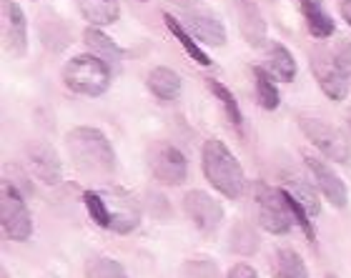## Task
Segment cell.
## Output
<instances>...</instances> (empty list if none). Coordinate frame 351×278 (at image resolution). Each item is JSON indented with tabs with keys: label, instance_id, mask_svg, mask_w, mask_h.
I'll return each instance as SVG.
<instances>
[{
	"label": "cell",
	"instance_id": "obj_26",
	"mask_svg": "<svg viewBox=\"0 0 351 278\" xmlns=\"http://www.w3.org/2000/svg\"><path fill=\"white\" fill-rule=\"evenodd\" d=\"M86 278H128V273L113 258L95 256L86 261Z\"/></svg>",
	"mask_w": 351,
	"mask_h": 278
},
{
	"label": "cell",
	"instance_id": "obj_6",
	"mask_svg": "<svg viewBox=\"0 0 351 278\" xmlns=\"http://www.w3.org/2000/svg\"><path fill=\"white\" fill-rule=\"evenodd\" d=\"M106 208V228L125 236L136 231L141 223V205L133 198V193L123 188H103L98 190Z\"/></svg>",
	"mask_w": 351,
	"mask_h": 278
},
{
	"label": "cell",
	"instance_id": "obj_14",
	"mask_svg": "<svg viewBox=\"0 0 351 278\" xmlns=\"http://www.w3.org/2000/svg\"><path fill=\"white\" fill-rule=\"evenodd\" d=\"M28 163H30V170H33L43 184H48V186L60 184L63 170H60L58 155H56V151H53L51 146L33 143V146L28 148Z\"/></svg>",
	"mask_w": 351,
	"mask_h": 278
},
{
	"label": "cell",
	"instance_id": "obj_32",
	"mask_svg": "<svg viewBox=\"0 0 351 278\" xmlns=\"http://www.w3.org/2000/svg\"><path fill=\"white\" fill-rule=\"evenodd\" d=\"M171 3H176V5L186 8V5H191V3H193V0H171Z\"/></svg>",
	"mask_w": 351,
	"mask_h": 278
},
{
	"label": "cell",
	"instance_id": "obj_27",
	"mask_svg": "<svg viewBox=\"0 0 351 278\" xmlns=\"http://www.w3.org/2000/svg\"><path fill=\"white\" fill-rule=\"evenodd\" d=\"M231 249L241 256H251L258 249V236L249 223H236L231 228Z\"/></svg>",
	"mask_w": 351,
	"mask_h": 278
},
{
	"label": "cell",
	"instance_id": "obj_30",
	"mask_svg": "<svg viewBox=\"0 0 351 278\" xmlns=\"http://www.w3.org/2000/svg\"><path fill=\"white\" fill-rule=\"evenodd\" d=\"M226 278H258V273L254 271L249 264H236L234 268L226 273Z\"/></svg>",
	"mask_w": 351,
	"mask_h": 278
},
{
	"label": "cell",
	"instance_id": "obj_33",
	"mask_svg": "<svg viewBox=\"0 0 351 278\" xmlns=\"http://www.w3.org/2000/svg\"><path fill=\"white\" fill-rule=\"evenodd\" d=\"M346 125H349V133H351V108H349V113H346Z\"/></svg>",
	"mask_w": 351,
	"mask_h": 278
},
{
	"label": "cell",
	"instance_id": "obj_1",
	"mask_svg": "<svg viewBox=\"0 0 351 278\" xmlns=\"http://www.w3.org/2000/svg\"><path fill=\"white\" fill-rule=\"evenodd\" d=\"M68 155L73 158L75 168L93 176H108L116 168V151L106 138V133L90 125H78L66 136Z\"/></svg>",
	"mask_w": 351,
	"mask_h": 278
},
{
	"label": "cell",
	"instance_id": "obj_21",
	"mask_svg": "<svg viewBox=\"0 0 351 278\" xmlns=\"http://www.w3.org/2000/svg\"><path fill=\"white\" fill-rule=\"evenodd\" d=\"M163 21H166V28H169L171 33H173V38L178 40V45H181L183 53H186L189 58H193L198 63V66H204V68L211 66V58H208V55H206V53L201 51V48H198V43L193 40V36H191L189 30L183 28L181 23L176 21L173 15H171V13H163Z\"/></svg>",
	"mask_w": 351,
	"mask_h": 278
},
{
	"label": "cell",
	"instance_id": "obj_17",
	"mask_svg": "<svg viewBox=\"0 0 351 278\" xmlns=\"http://www.w3.org/2000/svg\"><path fill=\"white\" fill-rule=\"evenodd\" d=\"M146 86L158 101L169 103V101H176V98L181 95V75L176 73V71H171V68L158 66L148 73Z\"/></svg>",
	"mask_w": 351,
	"mask_h": 278
},
{
	"label": "cell",
	"instance_id": "obj_5",
	"mask_svg": "<svg viewBox=\"0 0 351 278\" xmlns=\"http://www.w3.org/2000/svg\"><path fill=\"white\" fill-rule=\"evenodd\" d=\"M299 128L329 161L349 163L351 146L339 128H334V125L322 121V118H311V116H299Z\"/></svg>",
	"mask_w": 351,
	"mask_h": 278
},
{
	"label": "cell",
	"instance_id": "obj_11",
	"mask_svg": "<svg viewBox=\"0 0 351 278\" xmlns=\"http://www.w3.org/2000/svg\"><path fill=\"white\" fill-rule=\"evenodd\" d=\"M3 45L13 58H23L28 53V21L23 8L15 0H3Z\"/></svg>",
	"mask_w": 351,
	"mask_h": 278
},
{
	"label": "cell",
	"instance_id": "obj_15",
	"mask_svg": "<svg viewBox=\"0 0 351 278\" xmlns=\"http://www.w3.org/2000/svg\"><path fill=\"white\" fill-rule=\"evenodd\" d=\"M83 43H86V48L93 55H98L101 60H106L110 68H121V60H123V51L118 48L113 40H110L106 33H103L101 28H86V33H83Z\"/></svg>",
	"mask_w": 351,
	"mask_h": 278
},
{
	"label": "cell",
	"instance_id": "obj_4",
	"mask_svg": "<svg viewBox=\"0 0 351 278\" xmlns=\"http://www.w3.org/2000/svg\"><path fill=\"white\" fill-rule=\"evenodd\" d=\"M254 201H256V216L258 223H261L269 233L274 236H284L291 231V226L296 223L291 213V205H289V198H286L284 188H276V186H269L258 181L254 186Z\"/></svg>",
	"mask_w": 351,
	"mask_h": 278
},
{
	"label": "cell",
	"instance_id": "obj_10",
	"mask_svg": "<svg viewBox=\"0 0 351 278\" xmlns=\"http://www.w3.org/2000/svg\"><path fill=\"white\" fill-rule=\"evenodd\" d=\"M183 211L201 233H213L223 220V205L206 190H189L183 196Z\"/></svg>",
	"mask_w": 351,
	"mask_h": 278
},
{
	"label": "cell",
	"instance_id": "obj_20",
	"mask_svg": "<svg viewBox=\"0 0 351 278\" xmlns=\"http://www.w3.org/2000/svg\"><path fill=\"white\" fill-rule=\"evenodd\" d=\"M266 58H269L271 73L276 75L278 81H293L296 78V60L289 53V48H284L281 43H269L266 45Z\"/></svg>",
	"mask_w": 351,
	"mask_h": 278
},
{
	"label": "cell",
	"instance_id": "obj_23",
	"mask_svg": "<svg viewBox=\"0 0 351 278\" xmlns=\"http://www.w3.org/2000/svg\"><path fill=\"white\" fill-rule=\"evenodd\" d=\"M206 88L211 90L213 98L221 103V108H223V113H226L228 121H231L236 128H241V125H243V113H241V108H239L236 95L231 93V90H228L221 81H216V78H206Z\"/></svg>",
	"mask_w": 351,
	"mask_h": 278
},
{
	"label": "cell",
	"instance_id": "obj_9",
	"mask_svg": "<svg viewBox=\"0 0 351 278\" xmlns=\"http://www.w3.org/2000/svg\"><path fill=\"white\" fill-rule=\"evenodd\" d=\"M311 73H314L319 88L329 95L331 101H344L349 95V75L339 66L334 53L324 51V48L311 53Z\"/></svg>",
	"mask_w": 351,
	"mask_h": 278
},
{
	"label": "cell",
	"instance_id": "obj_28",
	"mask_svg": "<svg viewBox=\"0 0 351 278\" xmlns=\"http://www.w3.org/2000/svg\"><path fill=\"white\" fill-rule=\"evenodd\" d=\"M178 278H219V266L206 256L189 258L178 268Z\"/></svg>",
	"mask_w": 351,
	"mask_h": 278
},
{
	"label": "cell",
	"instance_id": "obj_24",
	"mask_svg": "<svg viewBox=\"0 0 351 278\" xmlns=\"http://www.w3.org/2000/svg\"><path fill=\"white\" fill-rule=\"evenodd\" d=\"M254 83H256V98L261 103L263 110H276L281 98H278V88L274 83V75L263 68H254Z\"/></svg>",
	"mask_w": 351,
	"mask_h": 278
},
{
	"label": "cell",
	"instance_id": "obj_7",
	"mask_svg": "<svg viewBox=\"0 0 351 278\" xmlns=\"http://www.w3.org/2000/svg\"><path fill=\"white\" fill-rule=\"evenodd\" d=\"M0 223L10 241L23 243L33 236V216L18 188L10 184L3 186V196H0Z\"/></svg>",
	"mask_w": 351,
	"mask_h": 278
},
{
	"label": "cell",
	"instance_id": "obj_19",
	"mask_svg": "<svg viewBox=\"0 0 351 278\" xmlns=\"http://www.w3.org/2000/svg\"><path fill=\"white\" fill-rule=\"evenodd\" d=\"M239 25H241V33L246 38V43L251 45H261L266 40V23H263L258 8L251 3V0H239Z\"/></svg>",
	"mask_w": 351,
	"mask_h": 278
},
{
	"label": "cell",
	"instance_id": "obj_18",
	"mask_svg": "<svg viewBox=\"0 0 351 278\" xmlns=\"http://www.w3.org/2000/svg\"><path fill=\"white\" fill-rule=\"evenodd\" d=\"M78 10H81L83 21H88L93 28L110 25L121 15L118 0H78Z\"/></svg>",
	"mask_w": 351,
	"mask_h": 278
},
{
	"label": "cell",
	"instance_id": "obj_13",
	"mask_svg": "<svg viewBox=\"0 0 351 278\" xmlns=\"http://www.w3.org/2000/svg\"><path fill=\"white\" fill-rule=\"evenodd\" d=\"M183 23H186L191 36L201 40V43L216 45V48L226 43V28H223V23L216 15L206 13V10H193V13L183 15Z\"/></svg>",
	"mask_w": 351,
	"mask_h": 278
},
{
	"label": "cell",
	"instance_id": "obj_12",
	"mask_svg": "<svg viewBox=\"0 0 351 278\" xmlns=\"http://www.w3.org/2000/svg\"><path fill=\"white\" fill-rule=\"evenodd\" d=\"M304 161H306L308 170H311V176H314V184L316 188L322 190L324 196H326V201H329L331 205H337V208H344L346 201H349V190H346L344 181L334 173V170L326 166L324 161H319V158H314V155H304Z\"/></svg>",
	"mask_w": 351,
	"mask_h": 278
},
{
	"label": "cell",
	"instance_id": "obj_3",
	"mask_svg": "<svg viewBox=\"0 0 351 278\" xmlns=\"http://www.w3.org/2000/svg\"><path fill=\"white\" fill-rule=\"evenodd\" d=\"M63 83L73 93L98 98L110 88V66L93 53H83L63 66Z\"/></svg>",
	"mask_w": 351,
	"mask_h": 278
},
{
	"label": "cell",
	"instance_id": "obj_8",
	"mask_svg": "<svg viewBox=\"0 0 351 278\" xmlns=\"http://www.w3.org/2000/svg\"><path fill=\"white\" fill-rule=\"evenodd\" d=\"M148 168H151L156 181L163 186H181L189 178L186 155L171 143H156L148 151Z\"/></svg>",
	"mask_w": 351,
	"mask_h": 278
},
{
	"label": "cell",
	"instance_id": "obj_25",
	"mask_svg": "<svg viewBox=\"0 0 351 278\" xmlns=\"http://www.w3.org/2000/svg\"><path fill=\"white\" fill-rule=\"evenodd\" d=\"M289 193H291L296 201H299L304 208H306L311 216H319L322 213V201H319V196H316L314 186H308L304 178H286V186H284Z\"/></svg>",
	"mask_w": 351,
	"mask_h": 278
},
{
	"label": "cell",
	"instance_id": "obj_29",
	"mask_svg": "<svg viewBox=\"0 0 351 278\" xmlns=\"http://www.w3.org/2000/svg\"><path fill=\"white\" fill-rule=\"evenodd\" d=\"M334 55H337L339 66L346 71V75H351V43H341L337 48V53H334Z\"/></svg>",
	"mask_w": 351,
	"mask_h": 278
},
{
	"label": "cell",
	"instance_id": "obj_34",
	"mask_svg": "<svg viewBox=\"0 0 351 278\" xmlns=\"http://www.w3.org/2000/svg\"><path fill=\"white\" fill-rule=\"evenodd\" d=\"M326 278H337V276H331V273H329V276H326Z\"/></svg>",
	"mask_w": 351,
	"mask_h": 278
},
{
	"label": "cell",
	"instance_id": "obj_16",
	"mask_svg": "<svg viewBox=\"0 0 351 278\" xmlns=\"http://www.w3.org/2000/svg\"><path fill=\"white\" fill-rule=\"evenodd\" d=\"M301 13L306 18V28L314 38L326 40V38L334 36L337 25H334V18L326 13L322 0H301Z\"/></svg>",
	"mask_w": 351,
	"mask_h": 278
},
{
	"label": "cell",
	"instance_id": "obj_31",
	"mask_svg": "<svg viewBox=\"0 0 351 278\" xmlns=\"http://www.w3.org/2000/svg\"><path fill=\"white\" fill-rule=\"evenodd\" d=\"M339 13H341V18L349 23L351 28V0H339Z\"/></svg>",
	"mask_w": 351,
	"mask_h": 278
},
{
	"label": "cell",
	"instance_id": "obj_2",
	"mask_svg": "<svg viewBox=\"0 0 351 278\" xmlns=\"http://www.w3.org/2000/svg\"><path fill=\"white\" fill-rule=\"evenodd\" d=\"M201 166H204L206 181L219 190L221 196L231 198V201L243 196V190H246V173H243L239 158L228 151V146L223 140L219 138L204 140Z\"/></svg>",
	"mask_w": 351,
	"mask_h": 278
},
{
	"label": "cell",
	"instance_id": "obj_22",
	"mask_svg": "<svg viewBox=\"0 0 351 278\" xmlns=\"http://www.w3.org/2000/svg\"><path fill=\"white\" fill-rule=\"evenodd\" d=\"M274 276L276 278H308L304 258L293 249H278L274 253Z\"/></svg>",
	"mask_w": 351,
	"mask_h": 278
}]
</instances>
